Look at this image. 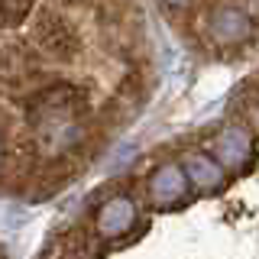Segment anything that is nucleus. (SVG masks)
Segmentation results:
<instances>
[{"instance_id": "obj_6", "label": "nucleus", "mask_w": 259, "mask_h": 259, "mask_svg": "<svg viewBox=\"0 0 259 259\" xmlns=\"http://www.w3.org/2000/svg\"><path fill=\"white\" fill-rule=\"evenodd\" d=\"M185 168H188L191 185H198V188H217V185L224 182V162H217V159L191 156Z\"/></svg>"}, {"instance_id": "obj_1", "label": "nucleus", "mask_w": 259, "mask_h": 259, "mask_svg": "<svg viewBox=\"0 0 259 259\" xmlns=\"http://www.w3.org/2000/svg\"><path fill=\"white\" fill-rule=\"evenodd\" d=\"M36 46L42 49L46 55H55V59H71V52L78 49V36L62 16H42L36 26Z\"/></svg>"}, {"instance_id": "obj_4", "label": "nucleus", "mask_w": 259, "mask_h": 259, "mask_svg": "<svg viewBox=\"0 0 259 259\" xmlns=\"http://www.w3.org/2000/svg\"><path fill=\"white\" fill-rule=\"evenodd\" d=\"M133 221H136L133 201L123 198V194H117V198H110L107 204L101 207V214H97V233H101V237H123L130 227H133Z\"/></svg>"}, {"instance_id": "obj_7", "label": "nucleus", "mask_w": 259, "mask_h": 259, "mask_svg": "<svg viewBox=\"0 0 259 259\" xmlns=\"http://www.w3.org/2000/svg\"><path fill=\"white\" fill-rule=\"evenodd\" d=\"M29 4H32V0H7V4H4V20H7V26H13V23L29 10Z\"/></svg>"}, {"instance_id": "obj_3", "label": "nucleus", "mask_w": 259, "mask_h": 259, "mask_svg": "<svg viewBox=\"0 0 259 259\" xmlns=\"http://www.w3.org/2000/svg\"><path fill=\"white\" fill-rule=\"evenodd\" d=\"M185 191H188V168L175 165V162L159 165L149 178V198L156 201V204H172Z\"/></svg>"}, {"instance_id": "obj_5", "label": "nucleus", "mask_w": 259, "mask_h": 259, "mask_svg": "<svg viewBox=\"0 0 259 259\" xmlns=\"http://www.w3.org/2000/svg\"><path fill=\"white\" fill-rule=\"evenodd\" d=\"M214 159H221L224 165L240 168L249 162V136L240 130H227L214 140Z\"/></svg>"}, {"instance_id": "obj_2", "label": "nucleus", "mask_w": 259, "mask_h": 259, "mask_svg": "<svg viewBox=\"0 0 259 259\" xmlns=\"http://www.w3.org/2000/svg\"><path fill=\"white\" fill-rule=\"evenodd\" d=\"M249 16L240 10V7H230V4H224V7H214L207 16V32L217 39V42H240V39H246L249 36Z\"/></svg>"}, {"instance_id": "obj_8", "label": "nucleus", "mask_w": 259, "mask_h": 259, "mask_svg": "<svg viewBox=\"0 0 259 259\" xmlns=\"http://www.w3.org/2000/svg\"><path fill=\"white\" fill-rule=\"evenodd\" d=\"M165 4H172V7H178V4H188V0H165Z\"/></svg>"}]
</instances>
